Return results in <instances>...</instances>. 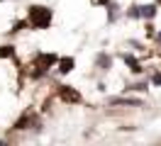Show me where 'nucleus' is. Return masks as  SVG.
Returning <instances> with one entry per match:
<instances>
[{
	"mask_svg": "<svg viewBox=\"0 0 161 146\" xmlns=\"http://www.w3.org/2000/svg\"><path fill=\"white\" fill-rule=\"evenodd\" d=\"M147 88H149V83L144 80V83H134V85H132L130 90H147Z\"/></svg>",
	"mask_w": 161,
	"mask_h": 146,
	"instance_id": "9b49d317",
	"label": "nucleus"
},
{
	"mask_svg": "<svg viewBox=\"0 0 161 146\" xmlns=\"http://www.w3.org/2000/svg\"><path fill=\"white\" fill-rule=\"evenodd\" d=\"M73 66H76V61H73L71 56L59 58V71H61V73H71V71H73Z\"/></svg>",
	"mask_w": 161,
	"mask_h": 146,
	"instance_id": "39448f33",
	"label": "nucleus"
},
{
	"mask_svg": "<svg viewBox=\"0 0 161 146\" xmlns=\"http://www.w3.org/2000/svg\"><path fill=\"white\" fill-rule=\"evenodd\" d=\"M156 10H159V5H156V3H149V5H139V8H137V15L144 17V19H154L156 17Z\"/></svg>",
	"mask_w": 161,
	"mask_h": 146,
	"instance_id": "20e7f679",
	"label": "nucleus"
},
{
	"mask_svg": "<svg viewBox=\"0 0 161 146\" xmlns=\"http://www.w3.org/2000/svg\"><path fill=\"white\" fill-rule=\"evenodd\" d=\"M95 63H98V68H103V71H108V68L112 66V58L108 56V54H98V58H95Z\"/></svg>",
	"mask_w": 161,
	"mask_h": 146,
	"instance_id": "423d86ee",
	"label": "nucleus"
},
{
	"mask_svg": "<svg viewBox=\"0 0 161 146\" xmlns=\"http://www.w3.org/2000/svg\"><path fill=\"white\" fill-rule=\"evenodd\" d=\"M125 63H130V66H132V71H134V73H142V71H144V68L139 66V61H137V58L132 56V54H125Z\"/></svg>",
	"mask_w": 161,
	"mask_h": 146,
	"instance_id": "6e6552de",
	"label": "nucleus"
},
{
	"mask_svg": "<svg viewBox=\"0 0 161 146\" xmlns=\"http://www.w3.org/2000/svg\"><path fill=\"white\" fill-rule=\"evenodd\" d=\"M32 122H34V117H32L30 112H27V115L22 117V119H17V124H15V129H30L27 124H32Z\"/></svg>",
	"mask_w": 161,
	"mask_h": 146,
	"instance_id": "1a4fd4ad",
	"label": "nucleus"
},
{
	"mask_svg": "<svg viewBox=\"0 0 161 146\" xmlns=\"http://www.w3.org/2000/svg\"><path fill=\"white\" fill-rule=\"evenodd\" d=\"M110 102H112V105H134V107H142V100H130V97H112Z\"/></svg>",
	"mask_w": 161,
	"mask_h": 146,
	"instance_id": "0eeeda50",
	"label": "nucleus"
},
{
	"mask_svg": "<svg viewBox=\"0 0 161 146\" xmlns=\"http://www.w3.org/2000/svg\"><path fill=\"white\" fill-rule=\"evenodd\" d=\"M27 24L32 29H49L51 10L47 5H30V10H27Z\"/></svg>",
	"mask_w": 161,
	"mask_h": 146,
	"instance_id": "f257e3e1",
	"label": "nucleus"
},
{
	"mask_svg": "<svg viewBox=\"0 0 161 146\" xmlns=\"http://www.w3.org/2000/svg\"><path fill=\"white\" fill-rule=\"evenodd\" d=\"M0 58H15V46H12V44L0 46Z\"/></svg>",
	"mask_w": 161,
	"mask_h": 146,
	"instance_id": "9d476101",
	"label": "nucleus"
},
{
	"mask_svg": "<svg viewBox=\"0 0 161 146\" xmlns=\"http://www.w3.org/2000/svg\"><path fill=\"white\" fill-rule=\"evenodd\" d=\"M159 41H161V34H159Z\"/></svg>",
	"mask_w": 161,
	"mask_h": 146,
	"instance_id": "ddd939ff",
	"label": "nucleus"
},
{
	"mask_svg": "<svg viewBox=\"0 0 161 146\" xmlns=\"http://www.w3.org/2000/svg\"><path fill=\"white\" fill-rule=\"evenodd\" d=\"M59 61V56L56 54H37V58H34V78H39V76H44L47 71H49L54 63Z\"/></svg>",
	"mask_w": 161,
	"mask_h": 146,
	"instance_id": "f03ea898",
	"label": "nucleus"
},
{
	"mask_svg": "<svg viewBox=\"0 0 161 146\" xmlns=\"http://www.w3.org/2000/svg\"><path fill=\"white\" fill-rule=\"evenodd\" d=\"M151 83H154V85H161V73H154V76H151Z\"/></svg>",
	"mask_w": 161,
	"mask_h": 146,
	"instance_id": "f8f14e48",
	"label": "nucleus"
},
{
	"mask_svg": "<svg viewBox=\"0 0 161 146\" xmlns=\"http://www.w3.org/2000/svg\"><path fill=\"white\" fill-rule=\"evenodd\" d=\"M59 95L64 102H80V93L73 90L71 85H59Z\"/></svg>",
	"mask_w": 161,
	"mask_h": 146,
	"instance_id": "7ed1b4c3",
	"label": "nucleus"
},
{
	"mask_svg": "<svg viewBox=\"0 0 161 146\" xmlns=\"http://www.w3.org/2000/svg\"><path fill=\"white\" fill-rule=\"evenodd\" d=\"M0 3H3V0H0Z\"/></svg>",
	"mask_w": 161,
	"mask_h": 146,
	"instance_id": "4468645a",
	"label": "nucleus"
}]
</instances>
